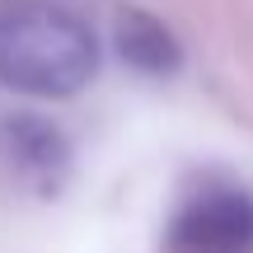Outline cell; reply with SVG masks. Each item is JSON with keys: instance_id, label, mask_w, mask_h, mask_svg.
Segmentation results:
<instances>
[{"instance_id": "cell-1", "label": "cell", "mask_w": 253, "mask_h": 253, "mask_svg": "<svg viewBox=\"0 0 253 253\" xmlns=\"http://www.w3.org/2000/svg\"><path fill=\"white\" fill-rule=\"evenodd\" d=\"M99 71L94 33L66 9L24 5L0 14V84L38 99H71Z\"/></svg>"}, {"instance_id": "cell-2", "label": "cell", "mask_w": 253, "mask_h": 253, "mask_svg": "<svg viewBox=\"0 0 253 253\" xmlns=\"http://www.w3.org/2000/svg\"><path fill=\"white\" fill-rule=\"evenodd\" d=\"M164 253H253V192L211 183L169 220Z\"/></svg>"}, {"instance_id": "cell-3", "label": "cell", "mask_w": 253, "mask_h": 253, "mask_svg": "<svg viewBox=\"0 0 253 253\" xmlns=\"http://www.w3.org/2000/svg\"><path fill=\"white\" fill-rule=\"evenodd\" d=\"M5 145H9L14 169L38 173L42 183L66 164V145H61V136H56V126L33 122V118H14V122H9L5 126Z\"/></svg>"}, {"instance_id": "cell-4", "label": "cell", "mask_w": 253, "mask_h": 253, "mask_svg": "<svg viewBox=\"0 0 253 253\" xmlns=\"http://www.w3.org/2000/svg\"><path fill=\"white\" fill-rule=\"evenodd\" d=\"M118 47H122L126 61L141 66V71H169V66L178 61L173 38L164 33L150 14H136V9H131V14H122V24H118Z\"/></svg>"}]
</instances>
